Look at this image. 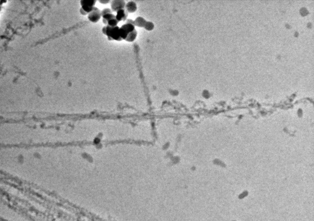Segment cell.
I'll return each mask as SVG.
<instances>
[{
	"label": "cell",
	"instance_id": "7a4b0ae2",
	"mask_svg": "<svg viewBox=\"0 0 314 221\" xmlns=\"http://www.w3.org/2000/svg\"><path fill=\"white\" fill-rule=\"evenodd\" d=\"M135 30V26L133 24L127 23L123 24L119 28V34L121 39L122 40H126L127 37Z\"/></svg>",
	"mask_w": 314,
	"mask_h": 221
},
{
	"label": "cell",
	"instance_id": "5b68a950",
	"mask_svg": "<svg viewBox=\"0 0 314 221\" xmlns=\"http://www.w3.org/2000/svg\"><path fill=\"white\" fill-rule=\"evenodd\" d=\"M128 16V13L125 9H121L116 12V18L118 22L126 21Z\"/></svg>",
	"mask_w": 314,
	"mask_h": 221
},
{
	"label": "cell",
	"instance_id": "8992f818",
	"mask_svg": "<svg viewBox=\"0 0 314 221\" xmlns=\"http://www.w3.org/2000/svg\"><path fill=\"white\" fill-rule=\"evenodd\" d=\"M126 11L128 13H132L136 12L137 6L135 3L133 2H129L125 5Z\"/></svg>",
	"mask_w": 314,
	"mask_h": 221
},
{
	"label": "cell",
	"instance_id": "277c9868",
	"mask_svg": "<svg viewBox=\"0 0 314 221\" xmlns=\"http://www.w3.org/2000/svg\"><path fill=\"white\" fill-rule=\"evenodd\" d=\"M125 2L123 1H112L110 2L111 10L113 12H117L119 10L125 8Z\"/></svg>",
	"mask_w": 314,
	"mask_h": 221
},
{
	"label": "cell",
	"instance_id": "ba28073f",
	"mask_svg": "<svg viewBox=\"0 0 314 221\" xmlns=\"http://www.w3.org/2000/svg\"><path fill=\"white\" fill-rule=\"evenodd\" d=\"M96 2L97 1H95V0H82V1H80V4H81V5H86L95 7Z\"/></svg>",
	"mask_w": 314,
	"mask_h": 221
},
{
	"label": "cell",
	"instance_id": "6da1fadb",
	"mask_svg": "<svg viewBox=\"0 0 314 221\" xmlns=\"http://www.w3.org/2000/svg\"><path fill=\"white\" fill-rule=\"evenodd\" d=\"M119 28L120 27L118 26L111 27L107 25L103 27L102 32L104 35H107L109 40L120 41L122 39L119 34Z\"/></svg>",
	"mask_w": 314,
	"mask_h": 221
},
{
	"label": "cell",
	"instance_id": "9c48e42d",
	"mask_svg": "<svg viewBox=\"0 0 314 221\" xmlns=\"http://www.w3.org/2000/svg\"><path fill=\"white\" fill-rule=\"evenodd\" d=\"M113 12L111 9L108 8L104 9L101 11L102 17L104 16V15H107V14H113Z\"/></svg>",
	"mask_w": 314,
	"mask_h": 221
},
{
	"label": "cell",
	"instance_id": "30bf717a",
	"mask_svg": "<svg viewBox=\"0 0 314 221\" xmlns=\"http://www.w3.org/2000/svg\"><path fill=\"white\" fill-rule=\"evenodd\" d=\"M110 1H99V2L101 3V4H103V5H106V4H108L109 2H110Z\"/></svg>",
	"mask_w": 314,
	"mask_h": 221
},
{
	"label": "cell",
	"instance_id": "3957f363",
	"mask_svg": "<svg viewBox=\"0 0 314 221\" xmlns=\"http://www.w3.org/2000/svg\"><path fill=\"white\" fill-rule=\"evenodd\" d=\"M102 17L101 11L97 7H94L92 12L88 15V18L89 21L93 23H97Z\"/></svg>",
	"mask_w": 314,
	"mask_h": 221
},
{
	"label": "cell",
	"instance_id": "52a82bcc",
	"mask_svg": "<svg viewBox=\"0 0 314 221\" xmlns=\"http://www.w3.org/2000/svg\"><path fill=\"white\" fill-rule=\"evenodd\" d=\"M103 18V22L105 25H107V23L112 19L116 18V15L113 14H107V15H104L102 16Z\"/></svg>",
	"mask_w": 314,
	"mask_h": 221
}]
</instances>
